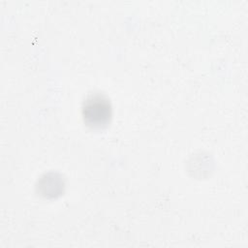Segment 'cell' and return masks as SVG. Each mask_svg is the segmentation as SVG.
Segmentation results:
<instances>
[{"instance_id": "obj_1", "label": "cell", "mask_w": 248, "mask_h": 248, "mask_svg": "<svg viewBox=\"0 0 248 248\" xmlns=\"http://www.w3.org/2000/svg\"><path fill=\"white\" fill-rule=\"evenodd\" d=\"M82 113L84 120L89 125L102 126L110 117L109 102L101 95H92L84 102Z\"/></svg>"}]
</instances>
